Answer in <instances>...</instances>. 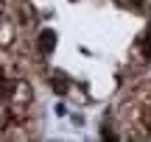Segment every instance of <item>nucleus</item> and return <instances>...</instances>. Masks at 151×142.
<instances>
[{"label":"nucleus","instance_id":"nucleus-5","mask_svg":"<svg viewBox=\"0 0 151 142\" xmlns=\"http://www.w3.org/2000/svg\"><path fill=\"white\" fill-rule=\"evenodd\" d=\"M148 42H151V25H148Z\"/></svg>","mask_w":151,"mask_h":142},{"label":"nucleus","instance_id":"nucleus-6","mask_svg":"<svg viewBox=\"0 0 151 142\" xmlns=\"http://www.w3.org/2000/svg\"><path fill=\"white\" fill-rule=\"evenodd\" d=\"M70 3H76V0H70Z\"/></svg>","mask_w":151,"mask_h":142},{"label":"nucleus","instance_id":"nucleus-3","mask_svg":"<svg viewBox=\"0 0 151 142\" xmlns=\"http://www.w3.org/2000/svg\"><path fill=\"white\" fill-rule=\"evenodd\" d=\"M11 92H14V81H6L3 78V81H0V100H6Z\"/></svg>","mask_w":151,"mask_h":142},{"label":"nucleus","instance_id":"nucleus-1","mask_svg":"<svg viewBox=\"0 0 151 142\" xmlns=\"http://www.w3.org/2000/svg\"><path fill=\"white\" fill-rule=\"evenodd\" d=\"M56 48V31H50V28H45L42 33H39V53L42 56H50Z\"/></svg>","mask_w":151,"mask_h":142},{"label":"nucleus","instance_id":"nucleus-2","mask_svg":"<svg viewBox=\"0 0 151 142\" xmlns=\"http://www.w3.org/2000/svg\"><path fill=\"white\" fill-rule=\"evenodd\" d=\"M50 89H53L56 95H67L70 84H67V78H62V75H53V78H50Z\"/></svg>","mask_w":151,"mask_h":142},{"label":"nucleus","instance_id":"nucleus-4","mask_svg":"<svg viewBox=\"0 0 151 142\" xmlns=\"http://www.w3.org/2000/svg\"><path fill=\"white\" fill-rule=\"evenodd\" d=\"M126 3H129V6H134V9H140V3H143V0H126Z\"/></svg>","mask_w":151,"mask_h":142}]
</instances>
